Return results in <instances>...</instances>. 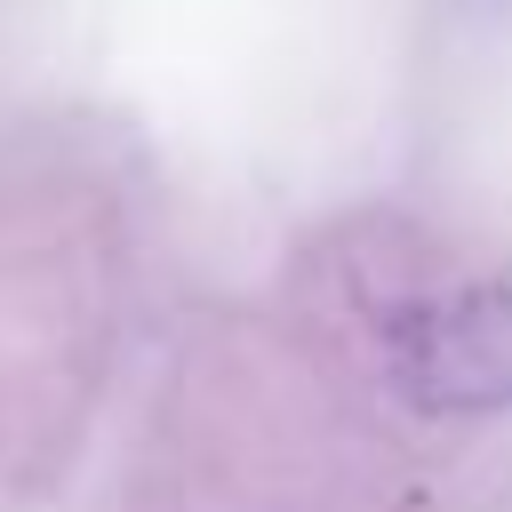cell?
Wrapping results in <instances>:
<instances>
[]
</instances>
